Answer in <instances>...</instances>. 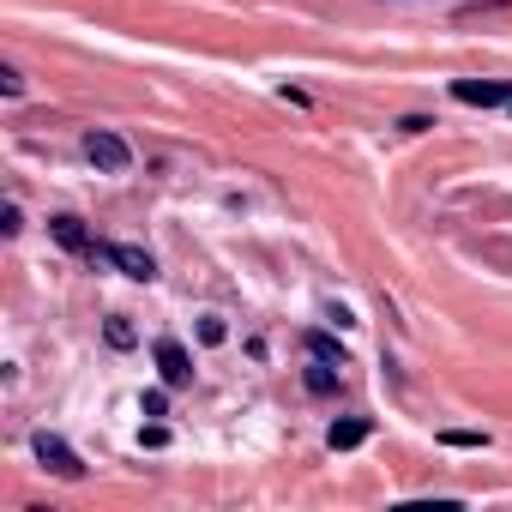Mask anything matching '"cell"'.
<instances>
[{"label": "cell", "instance_id": "obj_4", "mask_svg": "<svg viewBox=\"0 0 512 512\" xmlns=\"http://www.w3.org/2000/svg\"><path fill=\"white\" fill-rule=\"evenodd\" d=\"M151 356H157V374H163V386H169V392L193 380V356H187L175 338H157V350H151Z\"/></svg>", "mask_w": 512, "mask_h": 512}, {"label": "cell", "instance_id": "obj_6", "mask_svg": "<svg viewBox=\"0 0 512 512\" xmlns=\"http://www.w3.org/2000/svg\"><path fill=\"white\" fill-rule=\"evenodd\" d=\"M368 434H374V422H368V416H344V422H332V428H326V446H332V452H350V446H362Z\"/></svg>", "mask_w": 512, "mask_h": 512}, {"label": "cell", "instance_id": "obj_14", "mask_svg": "<svg viewBox=\"0 0 512 512\" xmlns=\"http://www.w3.org/2000/svg\"><path fill=\"white\" fill-rule=\"evenodd\" d=\"M0 91H7V97H25V79H19L13 67H0Z\"/></svg>", "mask_w": 512, "mask_h": 512}, {"label": "cell", "instance_id": "obj_9", "mask_svg": "<svg viewBox=\"0 0 512 512\" xmlns=\"http://www.w3.org/2000/svg\"><path fill=\"white\" fill-rule=\"evenodd\" d=\"M308 350H314L320 362H338V368H344V350H338V338H326V332H308Z\"/></svg>", "mask_w": 512, "mask_h": 512}, {"label": "cell", "instance_id": "obj_1", "mask_svg": "<svg viewBox=\"0 0 512 512\" xmlns=\"http://www.w3.org/2000/svg\"><path fill=\"white\" fill-rule=\"evenodd\" d=\"M85 157H91L103 175H127V163H133L127 139H121V133H109V127H91V133H85Z\"/></svg>", "mask_w": 512, "mask_h": 512}, {"label": "cell", "instance_id": "obj_5", "mask_svg": "<svg viewBox=\"0 0 512 512\" xmlns=\"http://www.w3.org/2000/svg\"><path fill=\"white\" fill-rule=\"evenodd\" d=\"M103 260H115L133 284H151L157 278V260H151V253L145 247H127V241H115V247H103Z\"/></svg>", "mask_w": 512, "mask_h": 512}, {"label": "cell", "instance_id": "obj_11", "mask_svg": "<svg viewBox=\"0 0 512 512\" xmlns=\"http://www.w3.org/2000/svg\"><path fill=\"white\" fill-rule=\"evenodd\" d=\"M440 440H446V446H488V434H476V428H446Z\"/></svg>", "mask_w": 512, "mask_h": 512}, {"label": "cell", "instance_id": "obj_7", "mask_svg": "<svg viewBox=\"0 0 512 512\" xmlns=\"http://www.w3.org/2000/svg\"><path fill=\"white\" fill-rule=\"evenodd\" d=\"M49 235H55V241H61V247H67V253H97V247H91V235H85V223H79V217H49Z\"/></svg>", "mask_w": 512, "mask_h": 512}, {"label": "cell", "instance_id": "obj_3", "mask_svg": "<svg viewBox=\"0 0 512 512\" xmlns=\"http://www.w3.org/2000/svg\"><path fill=\"white\" fill-rule=\"evenodd\" d=\"M452 97L470 103V109H500V103H512V85H500V79H452Z\"/></svg>", "mask_w": 512, "mask_h": 512}, {"label": "cell", "instance_id": "obj_12", "mask_svg": "<svg viewBox=\"0 0 512 512\" xmlns=\"http://www.w3.org/2000/svg\"><path fill=\"white\" fill-rule=\"evenodd\" d=\"M199 338H205V344H223V338H229V326H223L217 314H205V320H199Z\"/></svg>", "mask_w": 512, "mask_h": 512}, {"label": "cell", "instance_id": "obj_10", "mask_svg": "<svg viewBox=\"0 0 512 512\" xmlns=\"http://www.w3.org/2000/svg\"><path fill=\"white\" fill-rule=\"evenodd\" d=\"M103 338H109V344H115V350H133V326H127V320H121V314H115V320H109V326H103Z\"/></svg>", "mask_w": 512, "mask_h": 512}, {"label": "cell", "instance_id": "obj_2", "mask_svg": "<svg viewBox=\"0 0 512 512\" xmlns=\"http://www.w3.org/2000/svg\"><path fill=\"white\" fill-rule=\"evenodd\" d=\"M31 446H37V458H43V470H55L61 482H79V476H85V458H79V452H73V446L61 440V434H49V428H43V434H37Z\"/></svg>", "mask_w": 512, "mask_h": 512}, {"label": "cell", "instance_id": "obj_13", "mask_svg": "<svg viewBox=\"0 0 512 512\" xmlns=\"http://www.w3.org/2000/svg\"><path fill=\"white\" fill-rule=\"evenodd\" d=\"M139 410H145V416H169V392H145Z\"/></svg>", "mask_w": 512, "mask_h": 512}, {"label": "cell", "instance_id": "obj_8", "mask_svg": "<svg viewBox=\"0 0 512 512\" xmlns=\"http://www.w3.org/2000/svg\"><path fill=\"white\" fill-rule=\"evenodd\" d=\"M302 386H308L314 398H332V392H338V362H320V356H314L308 374H302Z\"/></svg>", "mask_w": 512, "mask_h": 512}]
</instances>
